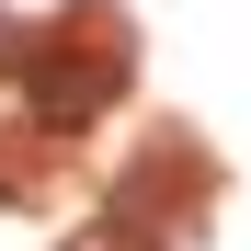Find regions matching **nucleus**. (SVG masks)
<instances>
[{
	"mask_svg": "<svg viewBox=\"0 0 251 251\" xmlns=\"http://www.w3.org/2000/svg\"><path fill=\"white\" fill-rule=\"evenodd\" d=\"M69 251H149V240H137V228H126V217H103V228H80Z\"/></svg>",
	"mask_w": 251,
	"mask_h": 251,
	"instance_id": "nucleus-2",
	"label": "nucleus"
},
{
	"mask_svg": "<svg viewBox=\"0 0 251 251\" xmlns=\"http://www.w3.org/2000/svg\"><path fill=\"white\" fill-rule=\"evenodd\" d=\"M114 80H126V34H92V57H80V46H46V57H34V114H46V126H92Z\"/></svg>",
	"mask_w": 251,
	"mask_h": 251,
	"instance_id": "nucleus-1",
	"label": "nucleus"
}]
</instances>
